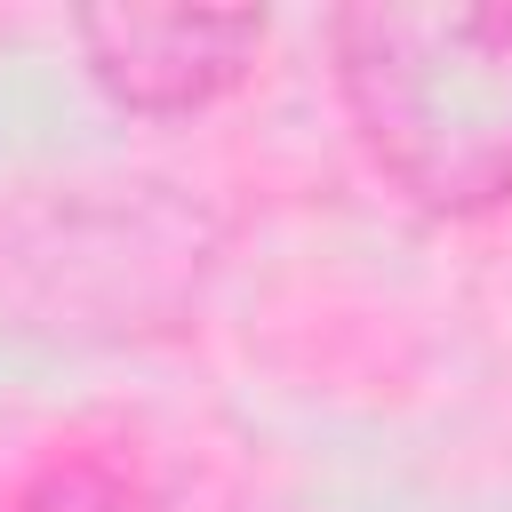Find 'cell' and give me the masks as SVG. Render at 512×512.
<instances>
[{"label": "cell", "instance_id": "obj_3", "mask_svg": "<svg viewBox=\"0 0 512 512\" xmlns=\"http://www.w3.org/2000/svg\"><path fill=\"white\" fill-rule=\"evenodd\" d=\"M8 512H152V496H144L128 472H112V464L72 456V464H48Z\"/></svg>", "mask_w": 512, "mask_h": 512}, {"label": "cell", "instance_id": "obj_2", "mask_svg": "<svg viewBox=\"0 0 512 512\" xmlns=\"http://www.w3.org/2000/svg\"><path fill=\"white\" fill-rule=\"evenodd\" d=\"M72 32L88 48V72L120 104L184 112V104H208L224 80H240L248 48L264 40V16H248V8H96Z\"/></svg>", "mask_w": 512, "mask_h": 512}, {"label": "cell", "instance_id": "obj_1", "mask_svg": "<svg viewBox=\"0 0 512 512\" xmlns=\"http://www.w3.org/2000/svg\"><path fill=\"white\" fill-rule=\"evenodd\" d=\"M344 104L424 208L512 192V8H352L328 24Z\"/></svg>", "mask_w": 512, "mask_h": 512}]
</instances>
